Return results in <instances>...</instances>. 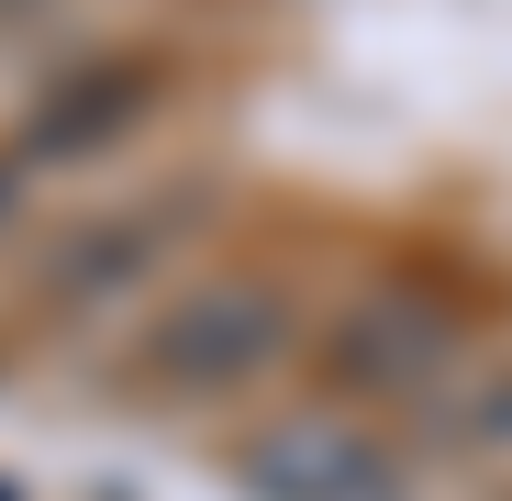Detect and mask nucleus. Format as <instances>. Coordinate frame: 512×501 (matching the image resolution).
I'll return each mask as SVG.
<instances>
[{"mask_svg":"<svg viewBox=\"0 0 512 501\" xmlns=\"http://www.w3.org/2000/svg\"><path fill=\"white\" fill-rule=\"evenodd\" d=\"M256 501H390V457L346 424H279L245 446Z\"/></svg>","mask_w":512,"mask_h":501,"instance_id":"2","label":"nucleus"},{"mask_svg":"<svg viewBox=\"0 0 512 501\" xmlns=\"http://www.w3.org/2000/svg\"><path fill=\"white\" fill-rule=\"evenodd\" d=\"M279 346H290V301L279 290H201V301H179L156 323L145 368L167 390H245Z\"/></svg>","mask_w":512,"mask_h":501,"instance_id":"1","label":"nucleus"},{"mask_svg":"<svg viewBox=\"0 0 512 501\" xmlns=\"http://www.w3.org/2000/svg\"><path fill=\"white\" fill-rule=\"evenodd\" d=\"M0 212H12V167H0Z\"/></svg>","mask_w":512,"mask_h":501,"instance_id":"5","label":"nucleus"},{"mask_svg":"<svg viewBox=\"0 0 512 501\" xmlns=\"http://www.w3.org/2000/svg\"><path fill=\"white\" fill-rule=\"evenodd\" d=\"M134 90H145V78H112V90H78V101H56V112L34 123V156H67V145H90V123H112Z\"/></svg>","mask_w":512,"mask_h":501,"instance_id":"4","label":"nucleus"},{"mask_svg":"<svg viewBox=\"0 0 512 501\" xmlns=\"http://www.w3.org/2000/svg\"><path fill=\"white\" fill-rule=\"evenodd\" d=\"M156 257H167V212H134L123 234H90V245L56 268V301H112V290H134Z\"/></svg>","mask_w":512,"mask_h":501,"instance_id":"3","label":"nucleus"}]
</instances>
